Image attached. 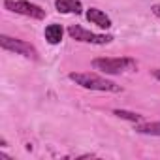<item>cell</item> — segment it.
Wrapping results in <instances>:
<instances>
[{
	"instance_id": "ba28073f",
	"label": "cell",
	"mask_w": 160,
	"mask_h": 160,
	"mask_svg": "<svg viewBox=\"0 0 160 160\" xmlns=\"http://www.w3.org/2000/svg\"><path fill=\"white\" fill-rule=\"evenodd\" d=\"M45 40L49 42V43H53V45H57V43H60L62 42V34H64V30H62V27L60 25H57V23H53V25H49V27H45Z\"/></svg>"
},
{
	"instance_id": "8992f818",
	"label": "cell",
	"mask_w": 160,
	"mask_h": 160,
	"mask_svg": "<svg viewBox=\"0 0 160 160\" xmlns=\"http://www.w3.org/2000/svg\"><path fill=\"white\" fill-rule=\"evenodd\" d=\"M55 8L60 13H75L79 15L83 12V6L79 0H55Z\"/></svg>"
},
{
	"instance_id": "7c38bea8",
	"label": "cell",
	"mask_w": 160,
	"mask_h": 160,
	"mask_svg": "<svg viewBox=\"0 0 160 160\" xmlns=\"http://www.w3.org/2000/svg\"><path fill=\"white\" fill-rule=\"evenodd\" d=\"M152 75L158 79V81H160V68H156V70H152Z\"/></svg>"
},
{
	"instance_id": "52a82bcc",
	"label": "cell",
	"mask_w": 160,
	"mask_h": 160,
	"mask_svg": "<svg viewBox=\"0 0 160 160\" xmlns=\"http://www.w3.org/2000/svg\"><path fill=\"white\" fill-rule=\"evenodd\" d=\"M87 19L92 23V25H98L100 28H109L111 27V19L98 8H91L87 12Z\"/></svg>"
},
{
	"instance_id": "6da1fadb",
	"label": "cell",
	"mask_w": 160,
	"mask_h": 160,
	"mask_svg": "<svg viewBox=\"0 0 160 160\" xmlns=\"http://www.w3.org/2000/svg\"><path fill=\"white\" fill-rule=\"evenodd\" d=\"M72 81L79 87L83 89H91V91H104V92H119L121 87L115 85L113 81H109V79H104L96 73H79V72H72L68 75Z\"/></svg>"
},
{
	"instance_id": "277c9868",
	"label": "cell",
	"mask_w": 160,
	"mask_h": 160,
	"mask_svg": "<svg viewBox=\"0 0 160 160\" xmlns=\"http://www.w3.org/2000/svg\"><path fill=\"white\" fill-rule=\"evenodd\" d=\"M0 45L6 51H12V53H17V55H23L27 58H38V51L23 42V40H17V38H10V36H0Z\"/></svg>"
},
{
	"instance_id": "7a4b0ae2",
	"label": "cell",
	"mask_w": 160,
	"mask_h": 160,
	"mask_svg": "<svg viewBox=\"0 0 160 160\" xmlns=\"http://www.w3.org/2000/svg\"><path fill=\"white\" fill-rule=\"evenodd\" d=\"M92 66L104 73H122V72H130V70H136V60L134 58H128V57H122V58H94L92 60Z\"/></svg>"
},
{
	"instance_id": "9c48e42d",
	"label": "cell",
	"mask_w": 160,
	"mask_h": 160,
	"mask_svg": "<svg viewBox=\"0 0 160 160\" xmlns=\"http://www.w3.org/2000/svg\"><path fill=\"white\" fill-rule=\"evenodd\" d=\"M136 132L138 134H143V136H160V121L158 122L139 124V126H136Z\"/></svg>"
},
{
	"instance_id": "8fae6325",
	"label": "cell",
	"mask_w": 160,
	"mask_h": 160,
	"mask_svg": "<svg viewBox=\"0 0 160 160\" xmlns=\"http://www.w3.org/2000/svg\"><path fill=\"white\" fill-rule=\"evenodd\" d=\"M151 10H152V13H154V15H156V17L160 19V4H154V6H152Z\"/></svg>"
},
{
	"instance_id": "30bf717a",
	"label": "cell",
	"mask_w": 160,
	"mask_h": 160,
	"mask_svg": "<svg viewBox=\"0 0 160 160\" xmlns=\"http://www.w3.org/2000/svg\"><path fill=\"white\" fill-rule=\"evenodd\" d=\"M119 119H126V121H132V122H139L143 119V115L139 113H134V111H126V109H115L113 111Z\"/></svg>"
},
{
	"instance_id": "3957f363",
	"label": "cell",
	"mask_w": 160,
	"mask_h": 160,
	"mask_svg": "<svg viewBox=\"0 0 160 160\" xmlns=\"http://www.w3.org/2000/svg\"><path fill=\"white\" fill-rule=\"evenodd\" d=\"M4 6L10 12L21 13V15L32 17V19H43L45 17V10H42L40 6H36L32 2H27V0H6Z\"/></svg>"
},
{
	"instance_id": "5b68a950",
	"label": "cell",
	"mask_w": 160,
	"mask_h": 160,
	"mask_svg": "<svg viewBox=\"0 0 160 160\" xmlns=\"http://www.w3.org/2000/svg\"><path fill=\"white\" fill-rule=\"evenodd\" d=\"M68 34H70L73 40H77V42L98 43V45H102V43H109V42L113 40L111 36H102V34H94V32H91V30H85L83 27H79V25H72V27L68 28Z\"/></svg>"
}]
</instances>
